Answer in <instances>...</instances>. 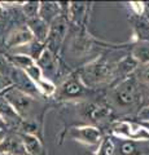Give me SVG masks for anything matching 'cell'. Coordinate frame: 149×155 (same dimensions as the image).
I'll list each match as a JSON object with an SVG mask.
<instances>
[{"label": "cell", "instance_id": "obj_22", "mask_svg": "<svg viewBox=\"0 0 149 155\" xmlns=\"http://www.w3.org/2000/svg\"><path fill=\"white\" fill-rule=\"evenodd\" d=\"M39 3L40 2H25L22 3L21 9L23 16L26 17V19H31L38 17V12H39Z\"/></svg>", "mask_w": 149, "mask_h": 155}, {"label": "cell", "instance_id": "obj_8", "mask_svg": "<svg viewBox=\"0 0 149 155\" xmlns=\"http://www.w3.org/2000/svg\"><path fill=\"white\" fill-rule=\"evenodd\" d=\"M34 40V38H32V34L31 31L29 30V27L26 25H21L16 28H13L7 35L5 38V41H4V44L8 49H16V48H20L22 45H26L29 43H31Z\"/></svg>", "mask_w": 149, "mask_h": 155}, {"label": "cell", "instance_id": "obj_26", "mask_svg": "<svg viewBox=\"0 0 149 155\" xmlns=\"http://www.w3.org/2000/svg\"><path fill=\"white\" fill-rule=\"evenodd\" d=\"M137 79L145 84H149V64L141 65L137 71Z\"/></svg>", "mask_w": 149, "mask_h": 155}, {"label": "cell", "instance_id": "obj_16", "mask_svg": "<svg viewBox=\"0 0 149 155\" xmlns=\"http://www.w3.org/2000/svg\"><path fill=\"white\" fill-rule=\"evenodd\" d=\"M84 111H86V115H87L91 120H95V122L108 119L110 114H112L110 109L105 107V106H101V105H97V104H88L86 106Z\"/></svg>", "mask_w": 149, "mask_h": 155}, {"label": "cell", "instance_id": "obj_18", "mask_svg": "<svg viewBox=\"0 0 149 155\" xmlns=\"http://www.w3.org/2000/svg\"><path fill=\"white\" fill-rule=\"evenodd\" d=\"M5 58L12 67L22 70V71H25L27 67H30L31 65L35 64V61L32 60V58H30L29 56H25V54H20V53H11V54Z\"/></svg>", "mask_w": 149, "mask_h": 155}, {"label": "cell", "instance_id": "obj_9", "mask_svg": "<svg viewBox=\"0 0 149 155\" xmlns=\"http://www.w3.org/2000/svg\"><path fill=\"white\" fill-rule=\"evenodd\" d=\"M36 65L39 66V69L42 70V74L46 79H49L57 74L59 71V62H57V58L52 52H49L46 48L43 53L40 54V57L36 60Z\"/></svg>", "mask_w": 149, "mask_h": 155}, {"label": "cell", "instance_id": "obj_29", "mask_svg": "<svg viewBox=\"0 0 149 155\" xmlns=\"http://www.w3.org/2000/svg\"><path fill=\"white\" fill-rule=\"evenodd\" d=\"M139 119H140V123L143 122H149V105L145 106V107H143L140 111H139Z\"/></svg>", "mask_w": 149, "mask_h": 155}, {"label": "cell", "instance_id": "obj_5", "mask_svg": "<svg viewBox=\"0 0 149 155\" xmlns=\"http://www.w3.org/2000/svg\"><path fill=\"white\" fill-rule=\"evenodd\" d=\"M113 133L119 138L131 140V141H148L149 132L140 123L132 122H114L112 125Z\"/></svg>", "mask_w": 149, "mask_h": 155}, {"label": "cell", "instance_id": "obj_24", "mask_svg": "<svg viewBox=\"0 0 149 155\" xmlns=\"http://www.w3.org/2000/svg\"><path fill=\"white\" fill-rule=\"evenodd\" d=\"M23 72H25L26 76L32 81V83H34V85H35V83H38V81L42 80L43 78H44V76H43V74H42V70L39 69V66L36 65V62L34 65H31L30 67H27V69Z\"/></svg>", "mask_w": 149, "mask_h": 155}, {"label": "cell", "instance_id": "obj_7", "mask_svg": "<svg viewBox=\"0 0 149 155\" xmlns=\"http://www.w3.org/2000/svg\"><path fill=\"white\" fill-rule=\"evenodd\" d=\"M70 138L74 141L80 142L83 145H88V146H95L101 142L103 134L100 132L99 128L92 127V125H82V127H73L70 129Z\"/></svg>", "mask_w": 149, "mask_h": 155}, {"label": "cell", "instance_id": "obj_3", "mask_svg": "<svg viewBox=\"0 0 149 155\" xmlns=\"http://www.w3.org/2000/svg\"><path fill=\"white\" fill-rule=\"evenodd\" d=\"M68 35V18L60 14L56 19L49 23V31H48L47 40L44 43L46 48L56 56Z\"/></svg>", "mask_w": 149, "mask_h": 155}, {"label": "cell", "instance_id": "obj_32", "mask_svg": "<svg viewBox=\"0 0 149 155\" xmlns=\"http://www.w3.org/2000/svg\"><path fill=\"white\" fill-rule=\"evenodd\" d=\"M5 132H4V130H0V142H2V140L4 138V137H5Z\"/></svg>", "mask_w": 149, "mask_h": 155}, {"label": "cell", "instance_id": "obj_20", "mask_svg": "<svg viewBox=\"0 0 149 155\" xmlns=\"http://www.w3.org/2000/svg\"><path fill=\"white\" fill-rule=\"evenodd\" d=\"M137 69V62L134 60L131 56L126 57L124 60H122L121 62L118 64V66L115 67V72H114V76L115 74H121L122 76H127L128 74H131L132 71H135Z\"/></svg>", "mask_w": 149, "mask_h": 155}, {"label": "cell", "instance_id": "obj_30", "mask_svg": "<svg viewBox=\"0 0 149 155\" xmlns=\"http://www.w3.org/2000/svg\"><path fill=\"white\" fill-rule=\"evenodd\" d=\"M8 127H7V124L3 122V119L0 118V130H4V132H5V129H7Z\"/></svg>", "mask_w": 149, "mask_h": 155}, {"label": "cell", "instance_id": "obj_15", "mask_svg": "<svg viewBox=\"0 0 149 155\" xmlns=\"http://www.w3.org/2000/svg\"><path fill=\"white\" fill-rule=\"evenodd\" d=\"M20 137L22 140L23 147H25L27 155H43L44 154V151H43L42 141L39 140L38 136L22 133V134H20Z\"/></svg>", "mask_w": 149, "mask_h": 155}, {"label": "cell", "instance_id": "obj_21", "mask_svg": "<svg viewBox=\"0 0 149 155\" xmlns=\"http://www.w3.org/2000/svg\"><path fill=\"white\" fill-rule=\"evenodd\" d=\"M35 87H36L38 93L47 96V97H53L56 92V85L53 84V81L49 79H46V78H43L42 80L35 83Z\"/></svg>", "mask_w": 149, "mask_h": 155}, {"label": "cell", "instance_id": "obj_2", "mask_svg": "<svg viewBox=\"0 0 149 155\" xmlns=\"http://www.w3.org/2000/svg\"><path fill=\"white\" fill-rule=\"evenodd\" d=\"M3 97L5 98L11 106L13 107V110L17 113V115L20 116L22 120L29 119V115H30L31 110H32V104H34V97L29 96L25 92H22L20 89H17L16 87H9V88L3 92Z\"/></svg>", "mask_w": 149, "mask_h": 155}, {"label": "cell", "instance_id": "obj_1", "mask_svg": "<svg viewBox=\"0 0 149 155\" xmlns=\"http://www.w3.org/2000/svg\"><path fill=\"white\" fill-rule=\"evenodd\" d=\"M115 67L108 60L100 57L84 65L79 71V79L86 85V88H95L100 84H104L114 78Z\"/></svg>", "mask_w": 149, "mask_h": 155}, {"label": "cell", "instance_id": "obj_11", "mask_svg": "<svg viewBox=\"0 0 149 155\" xmlns=\"http://www.w3.org/2000/svg\"><path fill=\"white\" fill-rule=\"evenodd\" d=\"M26 26L31 31L34 40L44 44L47 40V36H48V31H49V25L43 21L42 18L35 17L31 19H26Z\"/></svg>", "mask_w": 149, "mask_h": 155}, {"label": "cell", "instance_id": "obj_23", "mask_svg": "<svg viewBox=\"0 0 149 155\" xmlns=\"http://www.w3.org/2000/svg\"><path fill=\"white\" fill-rule=\"evenodd\" d=\"M115 149H114V143L110 138H103L101 142L99 143L97 151H96V155H114Z\"/></svg>", "mask_w": 149, "mask_h": 155}, {"label": "cell", "instance_id": "obj_25", "mask_svg": "<svg viewBox=\"0 0 149 155\" xmlns=\"http://www.w3.org/2000/svg\"><path fill=\"white\" fill-rule=\"evenodd\" d=\"M136 145L134 141H127L121 146V155H139Z\"/></svg>", "mask_w": 149, "mask_h": 155}, {"label": "cell", "instance_id": "obj_10", "mask_svg": "<svg viewBox=\"0 0 149 155\" xmlns=\"http://www.w3.org/2000/svg\"><path fill=\"white\" fill-rule=\"evenodd\" d=\"M0 153L4 155H27L20 134H5L0 142Z\"/></svg>", "mask_w": 149, "mask_h": 155}, {"label": "cell", "instance_id": "obj_6", "mask_svg": "<svg viewBox=\"0 0 149 155\" xmlns=\"http://www.w3.org/2000/svg\"><path fill=\"white\" fill-rule=\"evenodd\" d=\"M139 91L134 79H124L119 83L113 91V101L117 106L126 107L131 106L137 101Z\"/></svg>", "mask_w": 149, "mask_h": 155}, {"label": "cell", "instance_id": "obj_31", "mask_svg": "<svg viewBox=\"0 0 149 155\" xmlns=\"http://www.w3.org/2000/svg\"><path fill=\"white\" fill-rule=\"evenodd\" d=\"M140 124H141L143 127L145 128V129L148 130V132H149V122H143V123H140Z\"/></svg>", "mask_w": 149, "mask_h": 155}, {"label": "cell", "instance_id": "obj_27", "mask_svg": "<svg viewBox=\"0 0 149 155\" xmlns=\"http://www.w3.org/2000/svg\"><path fill=\"white\" fill-rule=\"evenodd\" d=\"M9 87H12L11 79H9L7 75H4V74L0 72V94H2L3 92H5Z\"/></svg>", "mask_w": 149, "mask_h": 155}, {"label": "cell", "instance_id": "obj_13", "mask_svg": "<svg viewBox=\"0 0 149 155\" xmlns=\"http://www.w3.org/2000/svg\"><path fill=\"white\" fill-rule=\"evenodd\" d=\"M61 14L60 3H51V2H40L39 3V12H38V17L42 18L48 25L56 19Z\"/></svg>", "mask_w": 149, "mask_h": 155}, {"label": "cell", "instance_id": "obj_19", "mask_svg": "<svg viewBox=\"0 0 149 155\" xmlns=\"http://www.w3.org/2000/svg\"><path fill=\"white\" fill-rule=\"evenodd\" d=\"M131 57L137 62V65L149 64V43L148 41H140L132 49Z\"/></svg>", "mask_w": 149, "mask_h": 155}, {"label": "cell", "instance_id": "obj_33", "mask_svg": "<svg viewBox=\"0 0 149 155\" xmlns=\"http://www.w3.org/2000/svg\"><path fill=\"white\" fill-rule=\"evenodd\" d=\"M0 155H4V154H2V153H0Z\"/></svg>", "mask_w": 149, "mask_h": 155}, {"label": "cell", "instance_id": "obj_28", "mask_svg": "<svg viewBox=\"0 0 149 155\" xmlns=\"http://www.w3.org/2000/svg\"><path fill=\"white\" fill-rule=\"evenodd\" d=\"M130 8L132 9L136 16H141L144 13V9H145V5H144V3L140 2H131L130 3Z\"/></svg>", "mask_w": 149, "mask_h": 155}, {"label": "cell", "instance_id": "obj_12", "mask_svg": "<svg viewBox=\"0 0 149 155\" xmlns=\"http://www.w3.org/2000/svg\"><path fill=\"white\" fill-rule=\"evenodd\" d=\"M0 118L7 124V127H9V125H20L22 122V119L17 115L11 104L3 97V94H0Z\"/></svg>", "mask_w": 149, "mask_h": 155}, {"label": "cell", "instance_id": "obj_14", "mask_svg": "<svg viewBox=\"0 0 149 155\" xmlns=\"http://www.w3.org/2000/svg\"><path fill=\"white\" fill-rule=\"evenodd\" d=\"M87 4L86 3H69L68 8V17L70 21H73L75 25H82L87 19Z\"/></svg>", "mask_w": 149, "mask_h": 155}, {"label": "cell", "instance_id": "obj_17", "mask_svg": "<svg viewBox=\"0 0 149 155\" xmlns=\"http://www.w3.org/2000/svg\"><path fill=\"white\" fill-rule=\"evenodd\" d=\"M91 48V39L90 35H87L84 31H82L73 38L71 41V51L75 54H83V53L88 52Z\"/></svg>", "mask_w": 149, "mask_h": 155}, {"label": "cell", "instance_id": "obj_4", "mask_svg": "<svg viewBox=\"0 0 149 155\" xmlns=\"http://www.w3.org/2000/svg\"><path fill=\"white\" fill-rule=\"evenodd\" d=\"M86 85L82 83L78 74L70 75L69 78L62 81V83L56 87V92L53 97L59 101H71L82 98L86 94Z\"/></svg>", "mask_w": 149, "mask_h": 155}]
</instances>
